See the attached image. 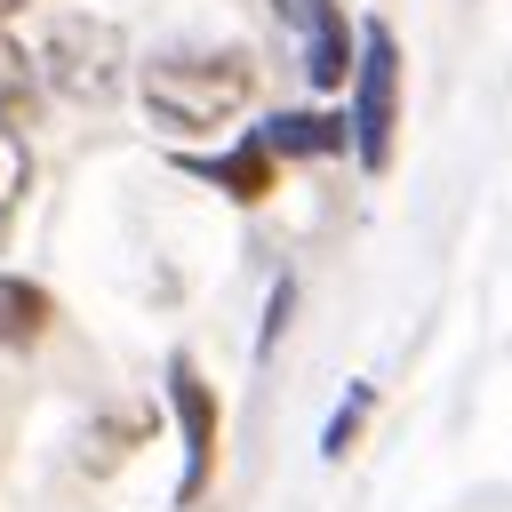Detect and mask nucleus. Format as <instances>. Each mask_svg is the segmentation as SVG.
<instances>
[{
    "label": "nucleus",
    "mask_w": 512,
    "mask_h": 512,
    "mask_svg": "<svg viewBox=\"0 0 512 512\" xmlns=\"http://www.w3.org/2000/svg\"><path fill=\"white\" fill-rule=\"evenodd\" d=\"M136 96L160 128L176 136H200L216 120H232L248 96H256V64L240 48H176V56H144L136 72Z\"/></svg>",
    "instance_id": "1"
},
{
    "label": "nucleus",
    "mask_w": 512,
    "mask_h": 512,
    "mask_svg": "<svg viewBox=\"0 0 512 512\" xmlns=\"http://www.w3.org/2000/svg\"><path fill=\"white\" fill-rule=\"evenodd\" d=\"M32 64L48 72V88H56L64 104H88V112H104V104L128 88V40H120V24H104V16H64V24L40 40Z\"/></svg>",
    "instance_id": "2"
},
{
    "label": "nucleus",
    "mask_w": 512,
    "mask_h": 512,
    "mask_svg": "<svg viewBox=\"0 0 512 512\" xmlns=\"http://www.w3.org/2000/svg\"><path fill=\"white\" fill-rule=\"evenodd\" d=\"M352 152L360 168H392V128H400V40L392 24H360V48H352Z\"/></svg>",
    "instance_id": "3"
},
{
    "label": "nucleus",
    "mask_w": 512,
    "mask_h": 512,
    "mask_svg": "<svg viewBox=\"0 0 512 512\" xmlns=\"http://www.w3.org/2000/svg\"><path fill=\"white\" fill-rule=\"evenodd\" d=\"M272 16L296 32V56H304V80L312 88H344L352 80L360 24L344 16V0H272Z\"/></svg>",
    "instance_id": "4"
},
{
    "label": "nucleus",
    "mask_w": 512,
    "mask_h": 512,
    "mask_svg": "<svg viewBox=\"0 0 512 512\" xmlns=\"http://www.w3.org/2000/svg\"><path fill=\"white\" fill-rule=\"evenodd\" d=\"M168 408H176V424H184V480H176V504H200V488H208V472H216V392H208V376L176 352L168 360Z\"/></svg>",
    "instance_id": "5"
},
{
    "label": "nucleus",
    "mask_w": 512,
    "mask_h": 512,
    "mask_svg": "<svg viewBox=\"0 0 512 512\" xmlns=\"http://www.w3.org/2000/svg\"><path fill=\"white\" fill-rule=\"evenodd\" d=\"M176 168H184V176H200V184H216V192H224V200H240V208H256V200L280 184V176H272V152H264L256 136H248L240 152H224V160H176Z\"/></svg>",
    "instance_id": "6"
},
{
    "label": "nucleus",
    "mask_w": 512,
    "mask_h": 512,
    "mask_svg": "<svg viewBox=\"0 0 512 512\" xmlns=\"http://www.w3.org/2000/svg\"><path fill=\"white\" fill-rule=\"evenodd\" d=\"M256 144L280 160H320V152H344L352 128H344V112H280L272 128H256Z\"/></svg>",
    "instance_id": "7"
},
{
    "label": "nucleus",
    "mask_w": 512,
    "mask_h": 512,
    "mask_svg": "<svg viewBox=\"0 0 512 512\" xmlns=\"http://www.w3.org/2000/svg\"><path fill=\"white\" fill-rule=\"evenodd\" d=\"M48 320H56V296L40 280L0 272V352H24L32 336H48Z\"/></svg>",
    "instance_id": "8"
},
{
    "label": "nucleus",
    "mask_w": 512,
    "mask_h": 512,
    "mask_svg": "<svg viewBox=\"0 0 512 512\" xmlns=\"http://www.w3.org/2000/svg\"><path fill=\"white\" fill-rule=\"evenodd\" d=\"M24 192H32V152H24V136L0 120V240H8L16 208H24Z\"/></svg>",
    "instance_id": "9"
},
{
    "label": "nucleus",
    "mask_w": 512,
    "mask_h": 512,
    "mask_svg": "<svg viewBox=\"0 0 512 512\" xmlns=\"http://www.w3.org/2000/svg\"><path fill=\"white\" fill-rule=\"evenodd\" d=\"M40 104V64L0 32V112H32Z\"/></svg>",
    "instance_id": "10"
},
{
    "label": "nucleus",
    "mask_w": 512,
    "mask_h": 512,
    "mask_svg": "<svg viewBox=\"0 0 512 512\" xmlns=\"http://www.w3.org/2000/svg\"><path fill=\"white\" fill-rule=\"evenodd\" d=\"M368 400H376V384H352V400L328 416V432H320V456H328V464H336V456L360 440V416H368Z\"/></svg>",
    "instance_id": "11"
},
{
    "label": "nucleus",
    "mask_w": 512,
    "mask_h": 512,
    "mask_svg": "<svg viewBox=\"0 0 512 512\" xmlns=\"http://www.w3.org/2000/svg\"><path fill=\"white\" fill-rule=\"evenodd\" d=\"M288 304H296V288H288V280H272V304H264V336H256V352H272V344H280V328H288Z\"/></svg>",
    "instance_id": "12"
},
{
    "label": "nucleus",
    "mask_w": 512,
    "mask_h": 512,
    "mask_svg": "<svg viewBox=\"0 0 512 512\" xmlns=\"http://www.w3.org/2000/svg\"><path fill=\"white\" fill-rule=\"evenodd\" d=\"M16 8H24V0H0V16H16Z\"/></svg>",
    "instance_id": "13"
}]
</instances>
